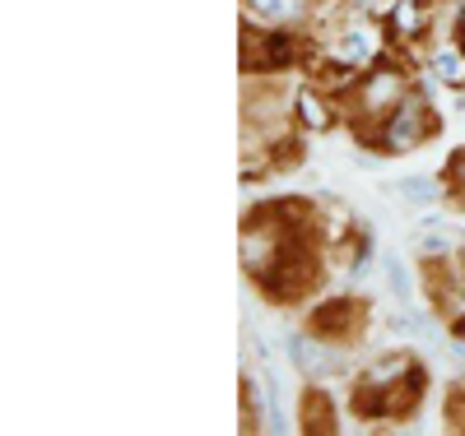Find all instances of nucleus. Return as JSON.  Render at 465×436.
<instances>
[{
	"mask_svg": "<svg viewBox=\"0 0 465 436\" xmlns=\"http://www.w3.org/2000/svg\"><path fill=\"white\" fill-rule=\"evenodd\" d=\"M438 126H433V111H423V102L419 98H410L391 121H386V149L391 153H405V149H414L419 140H429Z\"/></svg>",
	"mask_w": 465,
	"mask_h": 436,
	"instance_id": "f257e3e1",
	"label": "nucleus"
},
{
	"mask_svg": "<svg viewBox=\"0 0 465 436\" xmlns=\"http://www.w3.org/2000/svg\"><path fill=\"white\" fill-rule=\"evenodd\" d=\"M326 56L335 61V65H344V70H363L368 61H372V33L359 24V28H349L344 37H335V43L326 47Z\"/></svg>",
	"mask_w": 465,
	"mask_h": 436,
	"instance_id": "f03ea898",
	"label": "nucleus"
},
{
	"mask_svg": "<svg viewBox=\"0 0 465 436\" xmlns=\"http://www.w3.org/2000/svg\"><path fill=\"white\" fill-rule=\"evenodd\" d=\"M289 353H293L298 372H302V376H312V381L344 372V363L335 358V353H326V348H322V344H312V339H293V344H289Z\"/></svg>",
	"mask_w": 465,
	"mask_h": 436,
	"instance_id": "7ed1b4c3",
	"label": "nucleus"
},
{
	"mask_svg": "<svg viewBox=\"0 0 465 436\" xmlns=\"http://www.w3.org/2000/svg\"><path fill=\"white\" fill-rule=\"evenodd\" d=\"M396 102H401V74H391V70L372 74L368 89L359 93V107H363V111H391Z\"/></svg>",
	"mask_w": 465,
	"mask_h": 436,
	"instance_id": "20e7f679",
	"label": "nucleus"
},
{
	"mask_svg": "<svg viewBox=\"0 0 465 436\" xmlns=\"http://www.w3.org/2000/svg\"><path fill=\"white\" fill-rule=\"evenodd\" d=\"M349 321H354V306L335 302V306H326V311L312 315V330H317V334H335V330H344Z\"/></svg>",
	"mask_w": 465,
	"mask_h": 436,
	"instance_id": "39448f33",
	"label": "nucleus"
},
{
	"mask_svg": "<svg viewBox=\"0 0 465 436\" xmlns=\"http://www.w3.org/2000/svg\"><path fill=\"white\" fill-rule=\"evenodd\" d=\"M252 5L261 15H270V19H298L307 10V0H252Z\"/></svg>",
	"mask_w": 465,
	"mask_h": 436,
	"instance_id": "423d86ee",
	"label": "nucleus"
},
{
	"mask_svg": "<svg viewBox=\"0 0 465 436\" xmlns=\"http://www.w3.org/2000/svg\"><path fill=\"white\" fill-rule=\"evenodd\" d=\"M298 107H302V121H307V126L326 131V121H331V116H326V107L317 102V93H312V89H302V93H298Z\"/></svg>",
	"mask_w": 465,
	"mask_h": 436,
	"instance_id": "0eeeda50",
	"label": "nucleus"
},
{
	"mask_svg": "<svg viewBox=\"0 0 465 436\" xmlns=\"http://www.w3.org/2000/svg\"><path fill=\"white\" fill-rule=\"evenodd\" d=\"M396 190H401V195H410V205H429L433 195H438V186H433L429 177H410V181H401Z\"/></svg>",
	"mask_w": 465,
	"mask_h": 436,
	"instance_id": "6e6552de",
	"label": "nucleus"
},
{
	"mask_svg": "<svg viewBox=\"0 0 465 436\" xmlns=\"http://www.w3.org/2000/svg\"><path fill=\"white\" fill-rule=\"evenodd\" d=\"M396 28H401L405 37L423 28V10L414 5V0H401V5H396Z\"/></svg>",
	"mask_w": 465,
	"mask_h": 436,
	"instance_id": "1a4fd4ad",
	"label": "nucleus"
},
{
	"mask_svg": "<svg viewBox=\"0 0 465 436\" xmlns=\"http://www.w3.org/2000/svg\"><path fill=\"white\" fill-rule=\"evenodd\" d=\"M307 427H331V409H326V400H307Z\"/></svg>",
	"mask_w": 465,
	"mask_h": 436,
	"instance_id": "9d476101",
	"label": "nucleus"
},
{
	"mask_svg": "<svg viewBox=\"0 0 465 436\" xmlns=\"http://www.w3.org/2000/svg\"><path fill=\"white\" fill-rule=\"evenodd\" d=\"M433 70H438L442 79H465V65H460L456 56H438V61H433Z\"/></svg>",
	"mask_w": 465,
	"mask_h": 436,
	"instance_id": "9b49d317",
	"label": "nucleus"
},
{
	"mask_svg": "<svg viewBox=\"0 0 465 436\" xmlns=\"http://www.w3.org/2000/svg\"><path fill=\"white\" fill-rule=\"evenodd\" d=\"M391 288H396V297H401V302L410 297V279H405V265H401L396 256H391Z\"/></svg>",
	"mask_w": 465,
	"mask_h": 436,
	"instance_id": "f8f14e48",
	"label": "nucleus"
},
{
	"mask_svg": "<svg viewBox=\"0 0 465 436\" xmlns=\"http://www.w3.org/2000/svg\"><path fill=\"white\" fill-rule=\"evenodd\" d=\"M419 251L423 256H442L447 251V237H419Z\"/></svg>",
	"mask_w": 465,
	"mask_h": 436,
	"instance_id": "ddd939ff",
	"label": "nucleus"
},
{
	"mask_svg": "<svg viewBox=\"0 0 465 436\" xmlns=\"http://www.w3.org/2000/svg\"><path fill=\"white\" fill-rule=\"evenodd\" d=\"M456 172H460V181H465V149L456 153Z\"/></svg>",
	"mask_w": 465,
	"mask_h": 436,
	"instance_id": "4468645a",
	"label": "nucleus"
},
{
	"mask_svg": "<svg viewBox=\"0 0 465 436\" xmlns=\"http://www.w3.org/2000/svg\"><path fill=\"white\" fill-rule=\"evenodd\" d=\"M456 37H460V47H465V15L456 19Z\"/></svg>",
	"mask_w": 465,
	"mask_h": 436,
	"instance_id": "2eb2a0df",
	"label": "nucleus"
},
{
	"mask_svg": "<svg viewBox=\"0 0 465 436\" xmlns=\"http://www.w3.org/2000/svg\"><path fill=\"white\" fill-rule=\"evenodd\" d=\"M456 330H460V339H465V321H460V325H456Z\"/></svg>",
	"mask_w": 465,
	"mask_h": 436,
	"instance_id": "dca6fc26",
	"label": "nucleus"
}]
</instances>
